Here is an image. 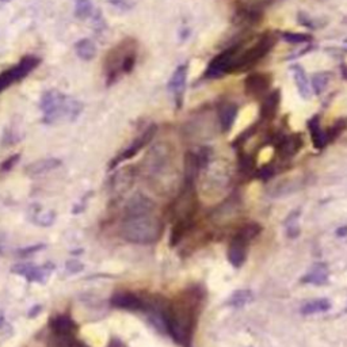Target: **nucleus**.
Here are the masks:
<instances>
[{
	"instance_id": "obj_15",
	"label": "nucleus",
	"mask_w": 347,
	"mask_h": 347,
	"mask_svg": "<svg viewBox=\"0 0 347 347\" xmlns=\"http://www.w3.org/2000/svg\"><path fill=\"white\" fill-rule=\"evenodd\" d=\"M330 309V300H327V298H316V300L305 302V304L301 306V315H304V316H309V315L315 314H323V312H327V310Z\"/></svg>"
},
{
	"instance_id": "obj_11",
	"label": "nucleus",
	"mask_w": 347,
	"mask_h": 347,
	"mask_svg": "<svg viewBox=\"0 0 347 347\" xmlns=\"http://www.w3.org/2000/svg\"><path fill=\"white\" fill-rule=\"evenodd\" d=\"M153 209V203L148 198H145L144 195L137 194L134 195L126 205V217H132V216H141V215H149Z\"/></svg>"
},
{
	"instance_id": "obj_3",
	"label": "nucleus",
	"mask_w": 347,
	"mask_h": 347,
	"mask_svg": "<svg viewBox=\"0 0 347 347\" xmlns=\"http://www.w3.org/2000/svg\"><path fill=\"white\" fill-rule=\"evenodd\" d=\"M163 225L160 220L149 215L126 217L121 227V235L134 244H152L160 239Z\"/></svg>"
},
{
	"instance_id": "obj_23",
	"label": "nucleus",
	"mask_w": 347,
	"mask_h": 347,
	"mask_svg": "<svg viewBox=\"0 0 347 347\" xmlns=\"http://www.w3.org/2000/svg\"><path fill=\"white\" fill-rule=\"evenodd\" d=\"M44 247H45V244H37V246H33V247H27V248H25V250H22L19 254H21V255H29V254H33V252L40 251V250Z\"/></svg>"
},
{
	"instance_id": "obj_12",
	"label": "nucleus",
	"mask_w": 347,
	"mask_h": 347,
	"mask_svg": "<svg viewBox=\"0 0 347 347\" xmlns=\"http://www.w3.org/2000/svg\"><path fill=\"white\" fill-rule=\"evenodd\" d=\"M152 134H153L152 130H148V132H145L144 134H143V136H141L138 140L134 141V143H133V144L130 145L128 149H126V151H124V152L121 153L120 156H117L116 159L112 161L110 167L113 168V167H116L117 164H120L121 161L128 160V159H130V157L134 156V155H136V153L138 152V151H140V149L143 148V147H144V145L147 144L149 140H151V138H152Z\"/></svg>"
},
{
	"instance_id": "obj_10",
	"label": "nucleus",
	"mask_w": 347,
	"mask_h": 347,
	"mask_svg": "<svg viewBox=\"0 0 347 347\" xmlns=\"http://www.w3.org/2000/svg\"><path fill=\"white\" fill-rule=\"evenodd\" d=\"M256 114H258V108L255 105H247L246 108L241 109L239 113V116L236 118L235 124H233V128H232V136L233 134H239L240 132H243L244 129L250 126L252 124V121L255 120Z\"/></svg>"
},
{
	"instance_id": "obj_6",
	"label": "nucleus",
	"mask_w": 347,
	"mask_h": 347,
	"mask_svg": "<svg viewBox=\"0 0 347 347\" xmlns=\"http://www.w3.org/2000/svg\"><path fill=\"white\" fill-rule=\"evenodd\" d=\"M38 65H40V58L33 57V56H27V57L22 58L17 65H14L13 68L5 71L3 74H0V92L5 91L7 87H10L14 83L25 79Z\"/></svg>"
},
{
	"instance_id": "obj_20",
	"label": "nucleus",
	"mask_w": 347,
	"mask_h": 347,
	"mask_svg": "<svg viewBox=\"0 0 347 347\" xmlns=\"http://www.w3.org/2000/svg\"><path fill=\"white\" fill-rule=\"evenodd\" d=\"M54 217H56V215H54L53 212H46V213H44V215H40V217H37V221L40 225H50V224L53 223L54 221Z\"/></svg>"
},
{
	"instance_id": "obj_24",
	"label": "nucleus",
	"mask_w": 347,
	"mask_h": 347,
	"mask_svg": "<svg viewBox=\"0 0 347 347\" xmlns=\"http://www.w3.org/2000/svg\"><path fill=\"white\" fill-rule=\"evenodd\" d=\"M336 235L339 236V237H344V236H347V227H340L336 231Z\"/></svg>"
},
{
	"instance_id": "obj_13",
	"label": "nucleus",
	"mask_w": 347,
	"mask_h": 347,
	"mask_svg": "<svg viewBox=\"0 0 347 347\" xmlns=\"http://www.w3.org/2000/svg\"><path fill=\"white\" fill-rule=\"evenodd\" d=\"M52 323H53L52 328L60 338H71V335L74 334L75 330H76V324L74 323V320L70 316H66V315L52 319Z\"/></svg>"
},
{
	"instance_id": "obj_25",
	"label": "nucleus",
	"mask_w": 347,
	"mask_h": 347,
	"mask_svg": "<svg viewBox=\"0 0 347 347\" xmlns=\"http://www.w3.org/2000/svg\"><path fill=\"white\" fill-rule=\"evenodd\" d=\"M0 2H10V0H0Z\"/></svg>"
},
{
	"instance_id": "obj_22",
	"label": "nucleus",
	"mask_w": 347,
	"mask_h": 347,
	"mask_svg": "<svg viewBox=\"0 0 347 347\" xmlns=\"http://www.w3.org/2000/svg\"><path fill=\"white\" fill-rule=\"evenodd\" d=\"M203 68H205V65H203V62H201L198 60V61H194L193 62V65L190 66V75L191 78H197L201 72L203 71Z\"/></svg>"
},
{
	"instance_id": "obj_8",
	"label": "nucleus",
	"mask_w": 347,
	"mask_h": 347,
	"mask_svg": "<svg viewBox=\"0 0 347 347\" xmlns=\"http://www.w3.org/2000/svg\"><path fill=\"white\" fill-rule=\"evenodd\" d=\"M61 165V160L57 157H46V159H40L33 163H30L25 167V174L29 177H40L44 174H48L53 169L58 168Z\"/></svg>"
},
{
	"instance_id": "obj_17",
	"label": "nucleus",
	"mask_w": 347,
	"mask_h": 347,
	"mask_svg": "<svg viewBox=\"0 0 347 347\" xmlns=\"http://www.w3.org/2000/svg\"><path fill=\"white\" fill-rule=\"evenodd\" d=\"M75 3V17L84 21L92 15L94 11V6H92V0H74Z\"/></svg>"
},
{
	"instance_id": "obj_14",
	"label": "nucleus",
	"mask_w": 347,
	"mask_h": 347,
	"mask_svg": "<svg viewBox=\"0 0 347 347\" xmlns=\"http://www.w3.org/2000/svg\"><path fill=\"white\" fill-rule=\"evenodd\" d=\"M75 52L83 61H91L95 57L96 46L90 38H82L75 44Z\"/></svg>"
},
{
	"instance_id": "obj_19",
	"label": "nucleus",
	"mask_w": 347,
	"mask_h": 347,
	"mask_svg": "<svg viewBox=\"0 0 347 347\" xmlns=\"http://www.w3.org/2000/svg\"><path fill=\"white\" fill-rule=\"evenodd\" d=\"M18 160H19V155H13V156L7 157L3 163H2V165H0V169L3 171V172H6V171H10V169H13L14 167H15V164L18 163Z\"/></svg>"
},
{
	"instance_id": "obj_26",
	"label": "nucleus",
	"mask_w": 347,
	"mask_h": 347,
	"mask_svg": "<svg viewBox=\"0 0 347 347\" xmlns=\"http://www.w3.org/2000/svg\"><path fill=\"white\" fill-rule=\"evenodd\" d=\"M0 252H2V244H0Z\"/></svg>"
},
{
	"instance_id": "obj_4",
	"label": "nucleus",
	"mask_w": 347,
	"mask_h": 347,
	"mask_svg": "<svg viewBox=\"0 0 347 347\" xmlns=\"http://www.w3.org/2000/svg\"><path fill=\"white\" fill-rule=\"evenodd\" d=\"M136 61L134 48L130 46V41L122 42L121 45L110 52L105 60V70L108 83H113L122 72H130Z\"/></svg>"
},
{
	"instance_id": "obj_1",
	"label": "nucleus",
	"mask_w": 347,
	"mask_h": 347,
	"mask_svg": "<svg viewBox=\"0 0 347 347\" xmlns=\"http://www.w3.org/2000/svg\"><path fill=\"white\" fill-rule=\"evenodd\" d=\"M203 302L205 292L199 285L187 288L168 302L164 314L165 332L181 346L189 347L191 343Z\"/></svg>"
},
{
	"instance_id": "obj_7",
	"label": "nucleus",
	"mask_w": 347,
	"mask_h": 347,
	"mask_svg": "<svg viewBox=\"0 0 347 347\" xmlns=\"http://www.w3.org/2000/svg\"><path fill=\"white\" fill-rule=\"evenodd\" d=\"M112 304L121 309L147 312V301L132 292H118L112 297Z\"/></svg>"
},
{
	"instance_id": "obj_9",
	"label": "nucleus",
	"mask_w": 347,
	"mask_h": 347,
	"mask_svg": "<svg viewBox=\"0 0 347 347\" xmlns=\"http://www.w3.org/2000/svg\"><path fill=\"white\" fill-rule=\"evenodd\" d=\"M330 277V271L326 263H315L308 273L301 278L302 284H310V285H326Z\"/></svg>"
},
{
	"instance_id": "obj_18",
	"label": "nucleus",
	"mask_w": 347,
	"mask_h": 347,
	"mask_svg": "<svg viewBox=\"0 0 347 347\" xmlns=\"http://www.w3.org/2000/svg\"><path fill=\"white\" fill-rule=\"evenodd\" d=\"M273 155H274V149L271 148V147H266V148L262 149L259 153V156H258V163H259V165L269 163V161L271 160Z\"/></svg>"
},
{
	"instance_id": "obj_16",
	"label": "nucleus",
	"mask_w": 347,
	"mask_h": 347,
	"mask_svg": "<svg viewBox=\"0 0 347 347\" xmlns=\"http://www.w3.org/2000/svg\"><path fill=\"white\" fill-rule=\"evenodd\" d=\"M252 300H254V293L251 290H236L227 300V305L233 306V308H241V306L250 304Z\"/></svg>"
},
{
	"instance_id": "obj_21",
	"label": "nucleus",
	"mask_w": 347,
	"mask_h": 347,
	"mask_svg": "<svg viewBox=\"0 0 347 347\" xmlns=\"http://www.w3.org/2000/svg\"><path fill=\"white\" fill-rule=\"evenodd\" d=\"M65 266H66V269H68V271H70L71 274L79 273V271H82V270L84 269L83 263H80L79 260H70V262H66Z\"/></svg>"
},
{
	"instance_id": "obj_5",
	"label": "nucleus",
	"mask_w": 347,
	"mask_h": 347,
	"mask_svg": "<svg viewBox=\"0 0 347 347\" xmlns=\"http://www.w3.org/2000/svg\"><path fill=\"white\" fill-rule=\"evenodd\" d=\"M262 228L258 224H248L243 227L233 237L228 247V260L235 269H240L247 259L248 246L256 236L259 235Z\"/></svg>"
},
{
	"instance_id": "obj_2",
	"label": "nucleus",
	"mask_w": 347,
	"mask_h": 347,
	"mask_svg": "<svg viewBox=\"0 0 347 347\" xmlns=\"http://www.w3.org/2000/svg\"><path fill=\"white\" fill-rule=\"evenodd\" d=\"M44 122L54 124L58 121H75L83 112V103L72 96H66L57 90H48L40 100Z\"/></svg>"
}]
</instances>
